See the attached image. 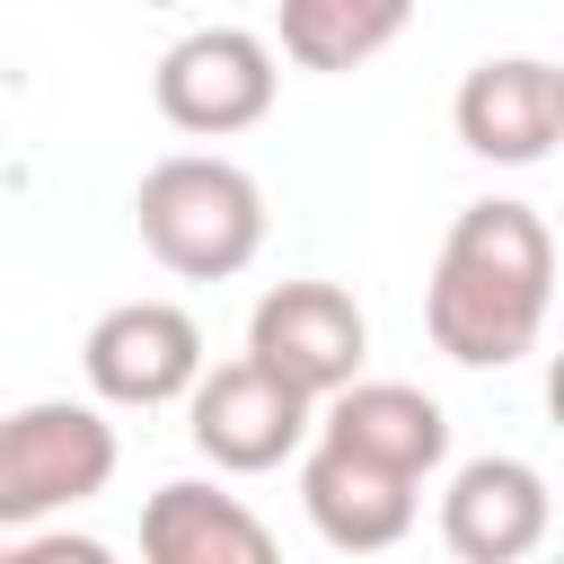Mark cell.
<instances>
[{
	"mask_svg": "<svg viewBox=\"0 0 564 564\" xmlns=\"http://www.w3.org/2000/svg\"><path fill=\"white\" fill-rule=\"evenodd\" d=\"M414 0H273V35L282 62L300 70H361L370 53H388L405 35Z\"/></svg>",
	"mask_w": 564,
	"mask_h": 564,
	"instance_id": "4fadbf2b",
	"label": "cell"
},
{
	"mask_svg": "<svg viewBox=\"0 0 564 564\" xmlns=\"http://www.w3.org/2000/svg\"><path fill=\"white\" fill-rule=\"evenodd\" d=\"M141 9H176V0H141Z\"/></svg>",
	"mask_w": 564,
	"mask_h": 564,
	"instance_id": "5bb4252c",
	"label": "cell"
},
{
	"mask_svg": "<svg viewBox=\"0 0 564 564\" xmlns=\"http://www.w3.org/2000/svg\"><path fill=\"white\" fill-rule=\"evenodd\" d=\"M308 432L335 441V449H352V458H370V467H397V476H414V485H432L441 458H449V414H441L423 388H405V379H361V370L317 397Z\"/></svg>",
	"mask_w": 564,
	"mask_h": 564,
	"instance_id": "9c48e42d",
	"label": "cell"
},
{
	"mask_svg": "<svg viewBox=\"0 0 564 564\" xmlns=\"http://www.w3.org/2000/svg\"><path fill=\"white\" fill-rule=\"evenodd\" d=\"M449 123L476 159L494 167H538L555 141H564V70L546 53H502V62H476L449 97Z\"/></svg>",
	"mask_w": 564,
	"mask_h": 564,
	"instance_id": "ba28073f",
	"label": "cell"
},
{
	"mask_svg": "<svg viewBox=\"0 0 564 564\" xmlns=\"http://www.w3.org/2000/svg\"><path fill=\"white\" fill-rule=\"evenodd\" d=\"M308 397L291 388V379H273L264 361H203L194 370V388H185V432H194V449L212 458V467H229V476H264V467H282V458H300V441H308Z\"/></svg>",
	"mask_w": 564,
	"mask_h": 564,
	"instance_id": "5b68a950",
	"label": "cell"
},
{
	"mask_svg": "<svg viewBox=\"0 0 564 564\" xmlns=\"http://www.w3.org/2000/svg\"><path fill=\"white\" fill-rule=\"evenodd\" d=\"M273 88H282V62H273V44L256 26H194L150 70L159 115L176 132H194V141H229V132L264 123L273 115Z\"/></svg>",
	"mask_w": 564,
	"mask_h": 564,
	"instance_id": "277c9868",
	"label": "cell"
},
{
	"mask_svg": "<svg viewBox=\"0 0 564 564\" xmlns=\"http://www.w3.org/2000/svg\"><path fill=\"white\" fill-rule=\"evenodd\" d=\"M300 502H308V529H317L326 546L379 555V546H397V538L414 529L423 485L397 476V467H370V458H352V449H335V441H317V449L300 458Z\"/></svg>",
	"mask_w": 564,
	"mask_h": 564,
	"instance_id": "8fae6325",
	"label": "cell"
},
{
	"mask_svg": "<svg viewBox=\"0 0 564 564\" xmlns=\"http://www.w3.org/2000/svg\"><path fill=\"white\" fill-rule=\"evenodd\" d=\"M546 308H555V238L538 203H511V194L467 203L423 282L432 344L458 370H511L520 352H538Z\"/></svg>",
	"mask_w": 564,
	"mask_h": 564,
	"instance_id": "6da1fadb",
	"label": "cell"
},
{
	"mask_svg": "<svg viewBox=\"0 0 564 564\" xmlns=\"http://www.w3.org/2000/svg\"><path fill=\"white\" fill-rule=\"evenodd\" d=\"M79 370H88V397L97 405H176L203 370V326L176 308V300H123L88 326L79 344Z\"/></svg>",
	"mask_w": 564,
	"mask_h": 564,
	"instance_id": "52a82bcc",
	"label": "cell"
},
{
	"mask_svg": "<svg viewBox=\"0 0 564 564\" xmlns=\"http://www.w3.org/2000/svg\"><path fill=\"white\" fill-rule=\"evenodd\" d=\"M546 520H555L546 476L529 458H502V449L467 458L441 494V538H449L458 564H520V555L546 546Z\"/></svg>",
	"mask_w": 564,
	"mask_h": 564,
	"instance_id": "30bf717a",
	"label": "cell"
},
{
	"mask_svg": "<svg viewBox=\"0 0 564 564\" xmlns=\"http://www.w3.org/2000/svg\"><path fill=\"white\" fill-rule=\"evenodd\" d=\"M115 423L88 397H35L0 414V538L97 502L115 485Z\"/></svg>",
	"mask_w": 564,
	"mask_h": 564,
	"instance_id": "3957f363",
	"label": "cell"
},
{
	"mask_svg": "<svg viewBox=\"0 0 564 564\" xmlns=\"http://www.w3.org/2000/svg\"><path fill=\"white\" fill-rule=\"evenodd\" d=\"M132 220H141V247L185 273V282H229L256 264L264 247V185L220 159V150H176L141 176L132 194Z\"/></svg>",
	"mask_w": 564,
	"mask_h": 564,
	"instance_id": "7a4b0ae2",
	"label": "cell"
},
{
	"mask_svg": "<svg viewBox=\"0 0 564 564\" xmlns=\"http://www.w3.org/2000/svg\"><path fill=\"white\" fill-rule=\"evenodd\" d=\"M370 352V317L344 282H273L247 317V361H264L273 379H291L308 405L326 388H344Z\"/></svg>",
	"mask_w": 564,
	"mask_h": 564,
	"instance_id": "8992f818",
	"label": "cell"
},
{
	"mask_svg": "<svg viewBox=\"0 0 564 564\" xmlns=\"http://www.w3.org/2000/svg\"><path fill=\"white\" fill-rule=\"evenodd\" d=\"M141 555L150 564H264L273 529L238 494H220L203 476H176L141 502Z\"/></svg>",
	"mask_w": 564,
	"mask_h": 564,
	"instance_id": "7c38bea8",
	"label": "cell"
}]
</instances>
